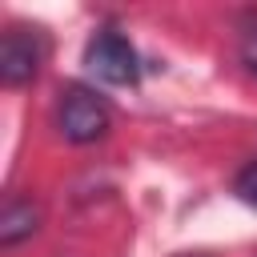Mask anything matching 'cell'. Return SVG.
<instances>
[{"label": "cell", "mask_w": 257, "mask_h": 257, "mask_svg": "<svg viewBox=\"0 0 257 257\" xmlns=\"http://www.w3.org/2000/svg\"><path fill=\"white\" fill-rule=\"evenodd\" d=\"M84 64L96 80L104 84H137L141 76V60L137 48L116 32V28H100L88 44H84Z\"/></svg>", "instance_id": "7a4b0ae2"}, {"label": "cell", "mask_w": 257, "mask_h": 257, "mask_svg": "<svg viewBox=\"0 0 257 257\" xmlns=\"http://www.w3.org/2000/svg\"><path fill=\"white\" fill-rule=\"evenodd\" d=\"M181 257H209V253H181Z\"/></svg>", "instance_id": "52a82bcc"}, {"label": "cell", "mask_w": 257, "mask_h": 257, "mask_svg": "<svg viewBox=\"0 0 257 257\" xmlns=\"http://www.w3.org/2000/svg\"><path fill=\"white\" fill-rule=\"evenodd\" d=\"M36 229H40V209L32 201H24V197H12L4 205V213H0V245L12 249L24 237H32Z\"/></svg>", "instance_id": "277c9868"}, {"label": "cell", "mask_w": 257, "mask_h": 257, "mask_svg": "<svg viewBox=\"0 0 257 257\" xmlns=\"http://www.w3.org/2000/svg\"><path fill=\"white\" fill-rule=\"evenodd\" d=\"M241 60H245V68L257 76V20H249L245 32H241Z\"/></svg>", "instance_id": "8992f818"}, {"label": "cell", "mask_w": 257, "mask_h": 257, "mask_svg": "<svg viewBox=\"0 0 257 257\" xmlns=\"http://www.w3.org/2000/svg\"><path fill=\"white\" fill-rule=\"evenodd\" d=\"M233 189H237V197H241L245 205H257V161L237 173V185H233Z\"/></svg>", "instance_id": "5b68a950"}, {"label": "cell", "mask_w": 257, "mask_h": 257, "mask_svg": "<svg viewBox=\"0 0 257 257\" xmlns=\"http://www.w3.org/2000/svg\"><path fill=\"white\" fill-rule=\"evenodd\" d=\"M44 52H48V44H44L40 28H8L0 40V80L8 88L28 84L40 72Z\"/></svg>", "instance_id": "3957f363"}, {"label": "cell", "mask_w": 257, "mask_h": 257, "mask_svg": "<svg viewBox=\"0 0 257 257\" xmlns=\"http://www.w3.org/2000/svg\"><path fill=\"white\" fill-rule=\"evenodd\" d=\"M56 124L60 133L72 141V145H88V141H100L108 133V104L84 88V84H68L60 92V104H56Z\"/></svg>", "instance_id": "6da1fadb"}]
</instances>
